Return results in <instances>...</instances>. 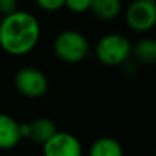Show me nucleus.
Masks as SVG:
<instances>
[{"mask_svg":"<svg viewBox=\"0 0 156 156\" xmlns=\"http://www.w3.org/2000/svg\"><path fill=\"white\" fill-rule=\"evenodd\" d=\"M36 3L46 11H57L65 6V0H36Z\"/></svg>","mask_w":156,"mask_h":156,"instance_id":"13","label":"nucleus"},{"mask_svg":"<svg viewBox=\"0 0 156 156\" xmlns=\"http://www.w3.org/2000/svg\"><path fill=\"white\" fill-rule=\"evenodd\" d=\"M57 131L58 130H57L55 123L46 118H40L30 122V123L21 124V134H22V137H27V138L41 145L44 142H47Z\"/></svg>","mask_w":156,"mask_h":156,"instance_id":"7","label":"nucleus"},{"mask_svg":"<svg viewBox=\"0 0 156 156\" xmlns=\"http://www.w3.org/2000/svg\"><path fill=\"white\" fill-rule=\"evenodd\" d=\"M153 156H156V152H155V155H153Z\"/></svg>","mask_w":156,"mask_h":156,"instance_id":"15","label":"nucleus"},{"mask_svg":"<svg viewBox=\"0 0 156 156\" xmlns=\"http://www.w3.org/2000/svg\"><path fill=\"white\" fill-rule=\"evenodd\" d=\"M14 83L21 94L30 98L41 97L48 88L47 76L36 68H24L18 71Z\"/></svg>","mask_w":156,"mask_h":156,"instance_id":"5","label":"nucleus"},{"mask_svg":"<svg viewBox=\"0 0 156 156\" xmlns=\"http://www.w3.org/2000/svg\"><path fill=\"white\" fill-rule=\"evenodd\" d=\"M127 25L136 32H147L156 25L155 0H134L126 11Z\"/></svg>","mask_w":156,"mask_h":156,"instance_id":"4","label":"nucleus"},{"mask_svg":"<svg viewBox=\"0 0 156 156\" xmlns=\"http://www.w3.org/2000/svg\"><path fill=\"white\" fill-rule=\"evenodd\" d=\"M90 10L100 20H115L122 11V3L120 0H91Z\"/></svg>","mask_w":156,"mask_h":156,"instance_id":"9","label":"nucleus"},{"mask_svg":"<svg viewBox=\"0 0 156 156\" xmlns=\"http://www.w3.org/2000/svg\"><path fill=\"white\" fill-rule=\"evenodd\" d=\"M90 6H91V0H65V7L77 14L90 10Z\"/></svg>","mask_w":156,"mask_h":156,"instance_id":"12","label":"nucleus"},{"mask_svg":"<svg viewBox=\"0 0 156 156\" xmlns=\"http://www.w3.org/2000/svg\"><path fill=\"white\" fill-rule=\"evenodd\" d=\"M40 37V25L28 11H14L0 21V47L11 55H25L36 47Z\"/></svg>","mask_w":156,"mask_h":156,"instance_id":"1","label":"nucleus"},{"mask_svg":"<svg viewBox=\"0 0 156 156\" xmlns=\"http://www.w3.org/2000/svg\"><path fill=\"white\" fill-rule=\"evenodd\" d=\"M90 156H123V148L112 137H102L93 142Z\"/></svg>","mask_w":156,"mask_h":156,"instance_id":"10","label":"nucleus"},{"mask_svg":"<svg viewBox=\"0 0 156 156\" xmlns=\"http://www.w3.org/2000/svg\"><path fill=\"white\" fill-rule=\"evenodd\" d=\"M54 53L61 61L76 64L87 57L88 41L77 30H64L54 40Z\"/></svg>","mask_w":156,"mask_h":156,"instance_id":"3","label":"nucleus"},{"mask_svg":"<svg viewBox=\"0 0 156 156\" xmlns=\"http://www.w3.org/2000/svg\"><path fill=\"white\" fill-rule=\"evenodd\" d=\"M155 2H156V0H155Z\"/></svg>","mask_w":156,"mask_h":156,"instance_id":"17","label":"nucleus"},{"mask_svg":"<svg viewBox=\"0 0 156 156\" xmlns=\"http://www.w3.org/2000/svg\"><path fill=\"white\" fill-rule=\"evenodd\" d=\"M17 7V0H0V14L6 15L14 11Z\"/></svg>","mask_w":156,"mask_h":156,"instance_id":"14","label":"nucleus"},{"mask_svg":"<svg viewBox=\"0 0 156 156\" xmlns=\"http://www.w3.org/2000/svg\"><path fill=\"white\" fill-rule=\"evenodd\" d=\"M131 54L141 64H156V39H142L133 47Z\"/></svg>","mask_w":156,"mask_h":156,"instance_id":"11","label":"nucleus"},{"mask_svg":"<svg viewBox=\"0 0 156 156\" xmlns=\"http://www.w3.org/2000/svg\"><path fill=\"white\" fill-rule=\"evenodd\" d=\"M133 46L124 36L119 33H109L100 39L95 46V55L98 61L108 66H118L130 58Z\"/></svg>","mask_w":156,"mask_h":156,"instance_id":"2","label":"nucleus"},{"mask_svg":"<svg viewBox=\"0 0 156 156\" xmlns=\"http://www.w3.org/2000/svg\"><path fill=\"white\" fill-rule=\"evenodd\" d=\"M21 138V124L12 116L0 112V149L17 147Z\"/></svg>","mask_w":156,"mask_h":156,"instance_id":"8","label":"nucleus"},{"mask_svg":"<svg viewBox=\"0 0 156 156\" xmlns=\"http://www.w3.org/2000/svg\"><path fill=\"white\" fill-rule=\"evenodd\" d=\"M82 144L71 133L57 131L43 144L44 156H82Z\"/></svg>","mask_w":156,"mask_h":156,"instance_id":"6","label":"nucleus"},{"mask_svg":"<svg viewBox=\"0 0 156 156\" xmlns=\"http://www.w3.org/2000/svg\"><path fill=\"white\" fill-rule=\"evenodd\" d=\"M0 21H2V17H0Z\"/></svg>","mask_w":156,"mask_h":156,"instance_id":"16","label":"nucleus"}]
</instances>
